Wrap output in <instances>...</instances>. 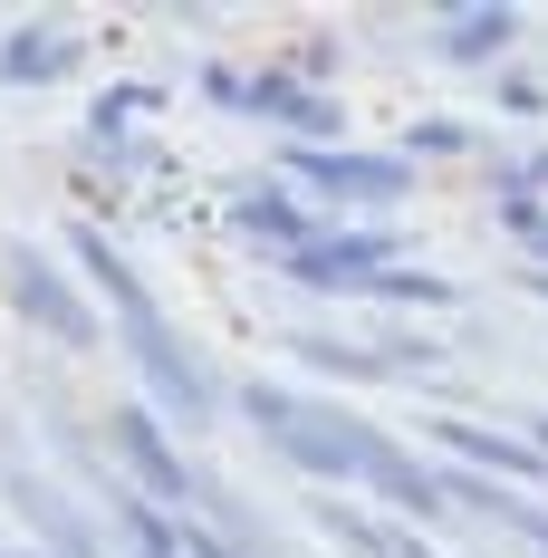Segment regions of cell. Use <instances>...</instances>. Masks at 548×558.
I'll return each instance as SVG.
<instances>
[{
  "instance_id": "5",
  "label": "cell",
  "mask_w": 548,
  "mask_h": 558,
  "mask_svg": "<svg viewBox=\"0 0 548 558\" xmlns=\"http://www.w3.org/2000/svg\"><path fill=\"white\" fill-rule=\"evenodd\" d=\"M385 260H394L385 231H346V241H308V251H289V270L308 279V289H356V279H376Z\"/></svg>"
},
{
  "instance_id": "1",
  "label": "cell",
  "mask_w": 548,
  "mask_h": 558,
  "mask_svg": "<svg viewBox=\"0 0 548 558\" xmlns=\"http://www.w3.org/2000/svg\"><path fill=\"white\" fill-rule=\"evenodd\" d=\"M77 260H87V279H97V289L115 299V318H125V347H135L145 386L165 395V414H173V424H212V414H221V395H212V376L193 366V347H183V337H173L165 318H155L145 279L125 270V260H115V251L97 241V231H77Z\"/></svg>"
},
{
  "instance_id": "12",
  "label": "cell",
  "mask_w": 548,
  "mask_h": 558,
  "mask_svg": "<svg viewBox=\"0 0 548 558\" xmlns=\"http://www.w3.org/2000/svg\"><path fill=\"white\" fill-rule=\"evenodd\" d=\"M125 530H135V549H145V558H183V539H173V530H165V520H155L145 501L125 510Z\"/></svg>"
},
{
  "instance_id": "13",
  "label": "cell",
  "mask_w": 548,
  "mask_h": 558,
  "mask_svg": "<svg viewBox=\"0 0 548 558\" xmlns=\"http://www.w3.org/2000/svg\"><path fill=\"white\" fill-rule=\"evenodd\" d=\"M404 145H414V155H462V145H472V135H462V125H442V116H434V125H414V135H404Z\"/></svg>"
},
{
  "instance_id": "3",
  "label": "cell",
  "mask_w": 548,
  "mask_h": 558,
  "mask_svg": "<svg viewBox=\"0 0 548 558\" xmlns=\"http://www.w3.org/2000/svg\"><path fill=\"white\" fill-rule=\"evenodd\" d=\"M10 308L29 328H49L58 347H97V308L68 289V270H58L49 251H10Z\"/></svg>"
},
{
  "instance_id": "4",
  "label": "cell",
  "mask_w": 548,
  "mask_h": 558,
  "mask_svg": "<svg viewBox=\"0 0 548 558\" xmlns=\"http://www.w3.org/2000/svg\"><path fill=\"white\" fill-rule=\"evenodd\" d=\"M289 173L328 203H404V165L394 155H346V145H289Z\"/></svg>"
},
{
  "instance_id": "2",
  "label": "cell",
  "mask_w": 548,
  "mask_h": 558,
  "mask_svg": "<svg viewBox=\"0 0 548 558\" xmlns=\"http://www.w3.org/2000/svg\"><path fill=\"white\" fill-rule=\"evenodd\" d=\"M241 414L270 434V452H289L299 472H318V482H366V462H376V424H356V414H337V404H308V395L289 386H251L241 395Z\"/></svg>"
},
{
  "instance_id": "9",
  "label": "cell",
  "mask_w": 548,
  "mask_h": 558,
  "mask_svg": "<svg viewBox=\"0 0 548 558\" xmlns=\"http://www.w3.org/2000/svg\"><path fill=\"white\" fill-rule=\"evenodd\" d=\"M510 39H520V10H452L442 20V58H462V68L472 58H500Z\"/></svg>"
},
{
  "instance_id": "6",
  "label": "cell",
  "mask_w": 548,
  "mask_h": 558,
  "mask_svg": "<svg viewBox=\"0 0 548 558\" xmlns=\"http://www.w3.org/2000/svg\"><path fill=\"white\" fill-rule=\"evenodd\" d=\"M77 68V39L68 29H10L0 39V87H49Z\"/></svg>"
},
{
  "instance_id": "14",
  "label": "cell",
  "mask_w": 548,
  "mask_h": 558,
  "mask_svg": "<svg viewBox=\"0 0 548 558\" xmlns=\"http://www.w3.org/2000/svg\"><path fill=\"white\" fill-rule=\"evenodd\" d=\"M385 558H434L424 539H404V530H385Z\"/></svg>"
},
{
  "instance_id": "7",
  "label": "cell",
  "mask_w": 548,
  "mask_h": 558,
  "mask_svg": "<svg viewBox=\"0 0 548 558\" xmlns=\"http://www.w3.org/2000/svg\"><path fill=\"white\" fill-rule=\"evenodd\" d=\"M231 107L289 116V125H299V135H318V145L337 135V107H328V97H308V87H289V77H251V87H231Z\"/></svg>"
},
{
  "instance_id": "16",
  "label": "cell",
  "mask_w": 548,
  "mask_h": 558,
  "mask_svg": "<svg viewBox=\"0 0 548 558\" xmlns=\"http://www.w3.org/2000/svg\"><path fill=\"white\" fill-rule=\"evenodd\" d=\"M529 183H548V155H529Z\"/></svg>"
},
{
  "instance_id": "17",
  "label": "cell",
  "mask_w": 548,
  "mask_h": 558,
  "mask_svg": "<svg viewBox=\"0 0 548 558\" xmlns=\"http://www.w3.org/2000/svg\"><path fill=\"white\" fill-rule=\"evenodd\" d=\"M539 462H548V414H539Z\"/></svg>"
},
{
  "instance_id": "19",
  "label": "cell",
  "mask_w": 548,
  "mask_h": 558,
  "mask_svg": "<svg viewBox=\"0 0 548 558\" xmlns=\"http://www.w3.org/2000/svg\"><path fill=\"white\" fill-rule=\"evenodd\" d=\"M539 289H548V270H539Z\"/></svg>"
},
{
  "instance_id": "8",
  "label": "cell",
  "mask_w": 548,
  "mask_h": 558,
  "mask_svg": "<svg viewBox=\"0 0 548 558\" xmlns=\"http://www.w3.org/2000/svg\"><path fill=\"white\" fill-rule=\"evenodd\" d=\"M115 444L135 452V472H145V492H165V501H183V492H193V472H183V462L165 452V424H155L145 404H135V414H115Z\"/></svg>"
},
{
  "instance_id": "18",
  "label": "cell",
  "mask_w": 548,
  "mask_h": 558,
  "mask_svg": "<svg viewBox=\"0 0 548 558\" xmlns=\"http://www.w3.org/2000/svg\"><path fill=\"white\" fill-rule=\"evenodd\" d=\"M529 539H539V549H548V520H539V530H529Z\"/></svg>"
},
{
  "instance_id": "15",
  "label": "cell",
  "mask_w": 548,
  "mask_h": 558,
  "mask_svg": "<svg viewBox=\"0 0 548 558\" xmlns=\"http://www.w3.org/2000/svg\"><path fill=\"white\" fill-rule=\"evenodd\" d=\"M520 241H529V251H539V270H548V222H529V231H520Z\"/></svg>"
},
{
  "instance_id": "10",
  "label": "cell",
  "mask_w": 548,
  "mask_h": 558,
  "mask_svg": "<svg viewBox=\"0 0 548 558\" xmlns=\"http://www.w3.org/2000/svg\"><path fill=\"white\" fill-rule=\"evenodd\" d=\"M231 222L251 231V241H289V251H308V241H318V222H308V213H289L279 193H241V203H231Z\"/></svg>"
},
{
  "instance_id": "20",
  "label": "cell",
  "mask_w": 548,
  "mask_h": 558,
  "mask_svg": "<svg viewBox=\"0 0 548 558\" xmlns=\"http://www.w3.org/2000/svg\"><path fill=\"white\" fill-rule=\"evenodd\" d=\"M0 558H10V549H0Z\"/></svg>"
},
{
  "instance_id": "11",
  "label": "cell",
  "mask_w": 548,
  "mask_h": 558,
  "mask_svg": "<svg viewBox=\"0 0 548 558\" xmlns=\"http://www.w3.org/2000/svg\"><path fill=\"white\" fill-rule=\"evenodd\" d=\"M442 444L472 452L482 472H539V452H529V444H510V434H482V424H442Z\"/></svg>"
}]
</instances>
